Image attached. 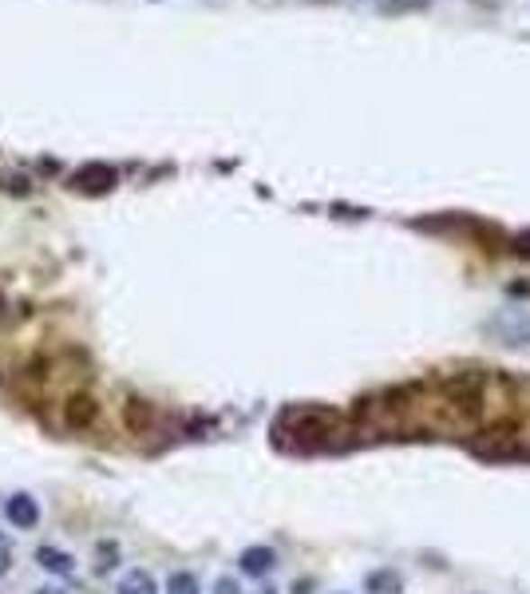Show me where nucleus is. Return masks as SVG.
<instances>
[{"label": "nucleus", "instance_id": "7", "mask_svg": "<svg viewBox=\"0 0 530 594\" xmlns=\"http://www.w3.org/2000/svg\"><path fill=\"white\" fill-rule=\"evenodd\" d=\"M36 562H40L44 571H52V574H64V579L76 571V559H72V554H67V551H56V547H40V551H36Z\"/></svg>", "mask_w": 530, "mask_h": 594}, {"label": "nucleus", "instance_id": "11", "mask_svg": "<svg viewBox=\"0 0 530 594\" xmlns=\"http://www.w3.org/2000/svg\"><path fill=\"white\" fill-rule=\"evenodd\" d=\"M166 594H198V579L194 574H186V571H178L166 579Z\"/></svg>", "mask_w": 530, "mask_h": 594}, {"label": "nucleus", "instance_id": "4", "mask_svg": "<svg viewBox=\"0 0 530 594\" xmlns=\"http://www.w3.org/2000/svg\"><path fill=\"white\" fill-rule=\"evenodd\" d=\"M64 420H67V428H87V424H95L99 420L95 396H87V392L67 396V400H64Z\"/></svg>", "mask_w": 530, "mask_h": 594}, {"label": "nucleus", "instance_id": "15", "mask_svg": "<svg viewBox=\"0 0 530 594\" xmlns=\"http://www.w3.org/2000/svg\"><path fill=\"white\" fill-rule=\"evenodd\" d=\"M293 594H309V582H301V587H293Z\"/></svg>", "mask_w": 530, "mask_h": 594}, {"label": "nucleus", "instance_id": "10", "mask_svg": "<svg viewBox=\"0 0 530 594\" xmlns=\"http://www.w3.org/2000/svg\"><path fill=\"white\" fill-rule=\"evenodd\" d=\"M92 567H95V574H107V571L119 567V547H115V543H99Z\"/></svg>", "mask_w": 530, "mask_h": 594}, {"label": "nucleus", "instance_id": "13", "mask_svg": "<svg viewBox=\"0 0 530 594\" xmlns=\"http://www.w3.org/2000/svg\"><path fill=\"white\" fill-rule=\"evenodd\" d=\"M214 594H242V587H238L234 579H218V587H214Z\"/></svg>", "mask_w": 530, "mask_h": 594}, {"label": "nucleus", "instance_id": "12", "mask_svg": "<svg viewBox=\"0 0 530 594\" xmlns=\"http://www.w3.org/2000/svg\"><path fill=\"white\" fill-rule=\"evenodd\" d=\"M13 567V539L8 535H0V574Z\"/></svg>", "mask_w": 530, "mask_h": 594}, {"label": "nucleus", "instance_id": "14", "mask_svg": "<svg viewBox=\"0 0 530 594\" xmlns=\"http://www.w3.org/2000/svg\"><path fill=\"white\" fill-rule=\"evenodd\" d=\"M36 594H64V590H59V587H40Z\"/></svg>", "mask_w": 530, "mask_h": 594}, {"label": "nucleus", "instance_id": "8", "mask_svg": "<svg viewBox=\"0 0 530 594\" xmlns=\"http://www.w3.org/2000/svg\"><path fill=\"white\" fill-rule=\"evenodd\" d=\"M115 594H155V579L147 571H127L123 579H119Z\"/></svg>", "mask_w": 530, "mask_h": 594}, {"label": "nucleus", "instance_id": "2", "mask_svg": "<svg viewBox=\"0 0 530 594\" xmlns=\"http://www.w3.org/2000/svg\"><path fill=\"white\" fill-rule=\"evenodd\" d=\"M115 183H119V175L107 163H87L72 175V186L76 191H84V194H107Z\"/></svg>", "mask_w": 530, "mask_h": 594}, {"label": "nucleus", "instance_id": "17", "mask_svg": "<svg viewBox=\"0 0 530 594\" xmlns=\"http://www.w3.org/2000/svg\"><path fill=\"white\" fill-rule=\"evenodd\" d=\"M265 594H277V590H265Z\"/></svg>", "mask_w": 530, "mask_h": 594}, {"label": "nucleus", "instance_id": "3", "mask_svg": "<svg viewBox=\"0 0 530 594\" xmlns=\"http://www.w3.org/2000/svg\"><path fill=\"white\" fill-rule=\"evenodd\" d=\"M4 519L13 523V527H20V531H32L40 523V503L28 491L8 495V500H4Z\"/></svg>", "mask_w": 530, "mask_h": 594}, {"label": "nucleus", "instance_id": "9", "mask_svg": "<svg viewBox=\"0 0 530 594\" xmlns=\"http://www.w3.org/2000/svg\"><path fill=\"white\" fill-rule=\"evenodd\" d=\"M396 590H400V574H392V571L368 574V594H396Z\"/></svg>", "mask_w": 530, "mask_h": 594}, {"label": "nucleus", "instance_id": "5", "mask_svg": "<svg viewBox=\"0 0 530 594\" xmlns=\"http://www.w3.org/2000/svg\"><path fill=\"white\" fill-rule=\"evenodd\" d=\"M238 562H242V571L249 574V579H265V574L277 567V554L269 547H249V551H242V559Z\"/></svg>", "mask_w": 530, "mask_h": 594}, {"label": "nucleus", "instance_id": "16", "mask_svg": "<svg viewBox=\"0 0 530 594\" xmlns=\"http://www.w3.org/2000/svg\"><path fill=\"white\" fill-rule=\"evenodd\" d=\"M0 313H4V297H0Z\"/></svg>", "mask_w": 530, "mask_h": 594}, {"label": "nucleus", "instance_id": "6", "mask_svg": "<svg viewBox=\"0 0 530 594\" xmlns=\"http://www.w3.org/2000/svg\"><path fill=\"white\" fill-rule=\"evenodd\" d=\"M123 420H127V428L131 432H151V424H155V404H147V400H139V396H131V400L123 404Z\"/></svg>", "mask_w": 530, "mask_h": 594}, {"label": "nucleus", "instance_id": "1", "mask_svg": "<svg viewBox=\"0 0 530 594\" xmlns=\"http://www.w3.org/2000/svg\"><path fill=\"white\" fill-rule=\"evenodd\" d=\"M274 436L277 444L285 440V436H293V448L297 452H317V448H328L333 444V436H341V416L328 412V409H313V404H305V409H285L282 420L274 424Z\"/></svg>", "mask_w": 530, "mask_h": 594}]
</instances>
